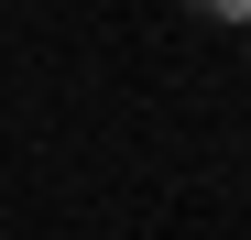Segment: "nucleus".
<instances>
[{"mask_svg":"<svg viewBox=\"0 0 251 240\" xmlns=\"http://www.w3.org/2000/svg\"><path fill=\"white\" fill-rule=\"evenodd\" d=\"M197 11H207V22H251V0H197Z\"/></svg>","mask_w":251,"mask_h":240,"instance_id":"obj_1","label":"nucleus"},{"mask_svg":"<svg viewBox=\"0 0 251 240\" xmlns=\"http://www.w3.org/2000/svg\"><path fill=\"white\" fill-rule=\"evenodd\" d=\"M240 33H251V22H240Z\"/></svg>","mask_w":251,"mask_h":240,"instance_id":"obj_2","label":"nucleus"}]
</instances>
